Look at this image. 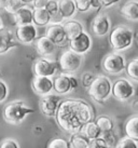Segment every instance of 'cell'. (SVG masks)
I'll return each instance as SVG.
<instances>
[{
    "mask_svg": "<svg viewBox=\"0 0 138 148\" xmlns=\"http://www.w3.org/2000/svg\"><path fill=\"white\" fill-rule=\"evenodd\" d=\"M55 117L61 129L69 133H77L86 122L92 120L93 111L89 104L83 101L66 99L61 102Z\"/></svg>",
    "mask_w": 138,
    "mask_h": 148,
    "instance_id": "1",
    "label": "cell"
},
{
    "mask_svg": "<svg viewBox=\"0 0 138 148\" xmlns=\"http://www.w3.org/2000/svg\"><path fill=\"white\" fill-rule=\"evenodd\" d=\"M33 112V109L28 107L23 101H14L4 107L3 118L10 124H20L26 118V116Z\"/></svg>",
    "mask_w": 138,
    "mask_h": 148,
    "instance_id": "2",
    "label": "cell"
},
{
    "mask_svg": "<svg viewBox=\"0 0 138 148\" xmlns=\"http://www.w3.org/2000/svg\"><path fill=\"white\" fill-rule=\"evenodd\" d=\"M133 39H134V33L130 27L118 26L112 29L109 37V42L113 50L124 51L132 45Z\"/></svg>",
    "mask_w": 138,
    "mask_h": 148,
    "instance_id": "3",
    "label": "cell"
},
{
    "mask_svg": "<svg viewBox=\"0 0 138 148\" xmlns=\"http://www.w3.org/2000/svg\"><path fill=\"white\" fill-rule=\"evenodd\" d=\"M112 83L110 79L106 76H97L95 77L93 82L87 88L89 95L96 102H104L111 94Z\"/></svg>",
    "mask_w": 138,
    "mask_h": 148,
    "instance_id": "4",
    "label": "cell"
},
{
    "mask_svg": "<svg viewBox=\"0 0 138 148\" xmlns=\"http://www.w3.org/2000/svg\"><path fill=\"white\" fill-rule=\"evenodd\" d=\"M58 65L64 74L76 73L82 65V55L74 53L71 50H67L61 55Z\"/></svg>",
    "mask_w": 138,
    "mask_h": 148,
    "instance_id": "5",
    "label": "cell"
},
{
    "mask_svg": "<svg viewBox=\"0 0 138 148\" xmlns=\"http://www.w3.org/2000/svg\"><path fill=\"white\" fill-rule=\"evenodd\" d=\"M78 88V80L70 74H63L53 80V90L57 94H67Z\"/></svg>",
    "mask_w": 138,
    "mask_h": 148,
    "instance_id": "6",
    "label": "cell"
},
{
    "mask_svg": "<svg viewBox=\"0 0 138 148\" xmlns=\"http://www.w3.org/2000/svg\"><path fill=\"white\" fill-rule=\"evenodd\" d=\"M134 86L124 78L115 80L111 86V93L119 101H127L134 95Z\"/></svg>",
    "mask_w": 138,
    "mask_h": 148,
    "instance_id": "7",
    "label": "cell"
},
{
    "mask_svg": "<svg viewBox=\"0 0 138 148\" xmlns=\"http://www.w3.org/2000/svg\"><path fill=\"white\" fill-rule=\"evenodd\" d=\"M102 68L108 74H121L125 69V58L119 53L108 54L102 61Z\"/></svg>",
    "mask_w": 138,
    "mask_h": 148,
    "instance_id": "8",
    "label": "cell"
},
{
    "mask_svg": "<svg viewBox=\"0 0 138 148\" xmlns=\"http://www.w3.org/2000/svg\"><path fill=\"white\" fill-rule=\"evenodd\" d=\"M92 47V39L85 32H82L77 37L69 40V50L80 55L87 53Z\"/></svg>",
    "mask_w": 138,
    "mask_h": 148,
    "instance_id": "9",
    "label": "cell"
},
{
    "mask_svg": "<svg viewBox=\"0 0 138 148\" xmlns=\"http://www.w3.org/2000/svg\"><path fill=\"white\" fill-rule=\"evenodd\" d=\"M57 71V64L49 58H40L33 64V73L35 76L42 77H51L52 78Z\"/></svg>",
    "mask_w": 138,
    "mask_h": 148,
    "instance_id": "10",
    "label": "cell"
},
{
    "mask_svg": "<svg viewBox=\"0 0 138 148\" xmlns=\"http://www.w3.org/2000/svg\"><path fill=\"white\" fill-rule=\"evenodd\" d=\"M61 102V97L57 95H44V96H42V99L39 102L40 110L42 111L43 115L48 116V117H54Z\"/></svg>",
    "mask_w": 138,
    "mask_h": 148,
    "instance_id": "11",
    "label": "cell"
},
{
    "mask_svg": "<svg viewBox=\"0 0 138 148\" xmlns=\"http://www.w3.org/2000/svg\"><path fill=\"white\" fill-rule=\"evenodd\" d=\"M15 37L20 42L24 45H31L38 37L37 28L33 24H27L17 26Z\"/></svg>",
    "mask_w": 138,
    "mask_h": 148,
    "instance_id": "12",
    "label": "cell"
},
{
    "mask_svg": "<svg viewBox=\"0 0 138 148\" xmlns=\"http://www.w3.org/2000/svg\"><path fill=\"white\" fill-rule=\"evenodd\" d=\"M110 28H111V22L108 15L99 14L96 17H94L92 22V32L95 36L97 37L106 36L110 32Z\"/></svg>",
    "mask_w": 138,
    "mask_h": 148,
    "instance_id": "13",
    "label": "cell"
},
{
    "mask_svg": "<svg viewBox=\"0 0 138 148\" xmlns=\"http://www.w3.org/2000/svg\"><path fill=\"white\" fill-rule=\"evenodd\" d=\"M33 90L40 96L51 94L53 91V79L51 77L36 76L33 80Z\"/></svg>",
    "mask_w": 138,
    "mask_h": 148,
    "instance_id": "14",
    "label": "cell"
},
{
    "mask_svg": "<svg viewBox=\"0 0 138 148\" xmlns=\"http://www.w3.org/2000/svg\"><path fill=\"white\" fill-rule=\"evenodd\" d=\"M17 43L14 40V34L7 28H0V55L5 54L13 48H16Z\"/></svg>",
    "mask_w": 138,
    "mask_h": 148,
    "instance_id": "15",
    "label": "cell"
},
{
    "mask_svg": "<svg viewBox=\"0 0 138 148\" xmlns=\"http://www.w3.org/2000/svg\"><path fill=\"white\" fill-rule=\"evenodd\" d=\"M45 36L56 45H61L66 41V33L61 24H51L46 28Z\"/></svg>",
    "mask_w": 138,
    "mask_h": 148,
    "instance_id": "16",
    "label": "cell"
},
{
    "mask_svg": "<svg viewBox=\"0 0 138 148\" xmlns=\"http://www.w3.org/2000/svg\"><path fill=\"white\" fill-rule=\"evenodd\" d=\"M13 17H14V22L17 26L33 24V9L25 4L24 7H22L20 10H17L16 12L13 14Z\"/></svg>",
    "mask_w": 138,
    "mask_h": 148,
    "instance_id": "17",
    "label": "cell"
},
{
    "mask_svg": "<svg viewBox=\"0 0 138 148\" xmlns=\"http://www.w3.org/2000/svg\"><path fill=\"white\" fill-rule=\"evenodd\" d=\"M35 45H36L37 51L42 56H46V55L52 54L55 51V48H56V45L51 41L46 36L37 38L35 40Z\"/></svg>",
    "mask_w": 138,
    "mask_h": 148,
    "instance_id": "18",
    "label": "cell"
},
{
    "mask_svg": "<svg viewBox=\"0 0 138 148\" xmlns=\"http://www.w3.org/2000/svg\"><path fill=\"white\" fill-rule=\"evenodd\" d=\"M58 1V12L64 20H70L77 13L74 0H57Z\"/></svg>",
    "mask_w": 138,
    "mask_h": 148,
    "instance_id": "19",
    "label": "cell"
},
{
    "mask_svg": "<svg viewBox=\"0 0 138 148\" xmlns=\"http://www.w3.org/2000/svg\"><path fill=\"white\" fill-rule=\"evenodd\" d=\"M121 14L130 21L138 20V1L130 0L121 7Z\"/></svg>",
    "mask_w": 138,
    "mask_h": 148,
    "instance_id": "20",
    "label": "cell"
},
{
    "mask_svg": "<svg viewBox=\"0 0 138 148\" xmlns=\"http://www.w3.org/2000/svg\"><path fill=\"white\" fill-rule=\"evenodd\" d=\"M63 26H64L66 37H67L68 40H71V39H73L74 37H77L78 35H80L82 32H84L83 25H82L80 22L71 20V18L68 20Z\"/></svg>",
    "mask_w": 138,
    "mask_h": 148,
    "instance_id": "21",
    "label": "cell"
},
{
    "mask_svg": "<svg viewBox=\"0 0 138 148\" xmlns=\"http://www.w3.org/2000/svg\"><path fill=\"white\" fill-rule=\"evenodd\" d=\"M51 22V16L49 12L43 9H33V24L35 26L43 27L50 24Z\"/></svg>",
    "mask_w": 138,
    "mask_h": 148,
    "instance_id": "22",
    "label": "cell"
},
{
    "mask_svg": "<svg viewBox=\"0 0 138 148\" xmlns=\"http://www.w3.org/2000/svg\"><path fill=\"white\" fill-rule=\"evenodd\" d=\"M80 132H81L85 137H87L89 140L97 138V137H100V135H102L100 129L98 127L96 122H95V121H92V120L89 121V122H86V123L81 127Z\"/></svg>",
    "mask_w": 138,
    "mask_h": 148,
    "instance_id": "23",
    "label": "cell"
},
{
    "mask_svg": "<svg viewBox=\"0 0 138 148\" xmlns=\"http://www.w3.org/2000/svg\"><path fill=\"white\" fill-rule=\"evenodd\" d=\"M89 144V140L82 134L81 132L72 133L68 142L69 148H87Z\"/></svg>",
    "mask_w": 138,
    "mask_h": 148,
    "instance_id": "24",
    "label": "cell"
},
{
    "mask_svg": "<svg viewBox=\"0 0 138 148\" xmlns=\"http://www.w3.org/2000/svg\"><path fill=\"white\" fill-rule=\"evenodd\" d=\"M76 8L79 12H87L91 9H100V3L98 0H74Z\"/></svg>",
    "mask_w": 138,
    "mask_h": 148,
    "instance_id": "25",
    "label": "cell"
},
{
    "mask_svg": "<svg viewBox=\"0 0 138 148\" xmlns=\"http://www.w3.org/2000/svg\"><path fill=\"white\" fill-rule=\"evenodd\" d=\"M137 124H138V117L137 116H133L132 118L126 121L125 123V133L126 135L133 138V140H138V130H137Z\"/></svg>",
    "mask_w": 138,
    "mask_h": 148,
    "instance_id": "26",
    "label": "cell"
},
{
    "mask_svg": "<svg viewBox=\"0 0 138 148\" xmlns=\"http://www.w3.org/2000/svg\"><path fill=\"white\" fill-rule=\"evenodd\" d=\"M95 122L98 125V127L100 129L102 133L110 132L113 129V121L110 119L108 116H99Z\"/></svg>",
    "mask_w": 138,
    "mask_h": 148,
    "instance_id": "27",
    "label": "cell"
},
{
    "mask_svg": "<svg viewBox=\"0 0 138 148\" xmlns=\"http://www.w3.org/2000/svg\"><path fill=\"white\" fill-rule=\"evenodd\" d=\"M126 74L130 76V78L137 81L138 80V60L135 58L133 61H130L127 65H125Z\"/></svg>",
    "mask_w": 138,
    "mask_h": 148,
    "instance_id": "28",
    "label": "cell"
},
{
    "mask_svg": "<svg viewBox=\"0 0 138 148\" xmlns=\"http://www.w3.org/2000/svg\"><path fill=\"white\" fill-rule=\"evenodd\" d=\"M25 2L23 0H9L7 7L4 8V11H7L8 13H11V14H14L17 10H20L22 7L25 5Z\"/></svg>",
    "mask_w": 138,
    "mask_h": 148,
    "instance_id": "29",
    "label": "cell"
},
{
    "mask_svg": "<svg viewBox=\"0 0 138 148\" xmlns=\"http://www.w3.org/2000/svg\"><path fill=\"white\" fill-rule=\"evenodd\" d=\"M115 148H138V144H137V140H133L130 137H124L122 138L120 142H119Z\"/></svg>",
    "mask_w": 138,
    "mask_h": 148,
    "instance_id": "30",
    "label": "cell"
},
{
    "mask_svg": "<svg viewBox=\"0 0 138 148\" xmlns=\"http://www.w3.org/2000/svg\"><path fill=\"white\" fill-rule=\"evenodd\" d=\"M44 9L49 12L50 16H54L55 14L58 13V1L57 0H49Z\"/></svg>",
    "mask_w": 138,
    "mask_h": 148,
    "instance_id": "31",
    "label": "cell"
},
{
    "mask_svg": "<svg viewBox=\"0 0 138 148\" xmlns=\"http://www.w3.org/2000/svg\"><path fill=\"white\" fill-rule=\"evenodd\" d=\"M87 148H110V147L102 137H97V138L89 140V144Z\"/></svg>",
    "mask_w": 138,
    "mask_h": 148,
    "instance_id": "32",
    "label": "cell"
},
{
    "mask_svg": "<svg viewBox=\"0 0 138 148\" xmlns=\"http://www.w3.org/2000/svg\"><path fill=\"white\" fill-rule=\"evenodd\" d=\"M48 148H69L68 142L63 138H54L48 146Z\"/></svg>",
    "mask_w": 138,
    "mask_h": 148,
    "instance_id": "33",
    "label": "cell"
},
{
    "mask_svg": "<svg viewBox=\"0 0 138 148\" xmlns=\"http://www.w3.org/2000/svg\"><path fill=\"white\" fill-rule=\"evenodd\" d=\"M0 148H20V144L14 138H5L1 142Z\"/></svg>",
    "mask_w": 138,
    "mask_h": 148,
    "instance_id": "34",
    "label": "cell"
},
{
    "mask_svg": "<svg viewBox=\"0 0 138 148\" xmlns=\"http://www.w3.org/2000/svg\"><path fill=\"white\" fill-rule=\"evenodd\" d=\"M9 94V89L8 86L5 84L4 81H2L0 79V103H3L4 101L7 99Z\"/></svg>",
    "mask_w": 138,
    "mask_h": 148,
    "instance_id": "35",
    "label": "cell"
},
{
    "mask_svg": "<svg viewBox=\"0 0 138 148\" xmlns=\"http://www.w3.org/2000/svg\"><path fill=\"white\" fill-rule=\"evenodd\" d=\"M95 76L91 73H85V74L82 75V84L84 88H89L91 86V83L93 82Z\"/></svg>",
    "mask_w": 138,
    "mask_h": 148,
    "instance_id": "36",
    "label": "cell"
},
{
    "mask_svg": "<svg viewBox=\"0 0 138 148\" xmlns=\"http://www.w3.org/2000/svg\"><path fill=\"white\" fill-rule=\"evenodd\" d=\"M49 0H33V9H43Z\"/></svg>",
    "mask_w": 138,
    "mask_h": 148,
    "instance_id": "37",
    "label": "cell"
},
{
    "mask_svg": "<svg viewBox=\"0 0 138 148\" xmlns=\"http://www.w3.org/2000/svg\"><path fill=\"white\" fill-rule=\"evenodd\" d=\"M98 1H99V3H100V5H102V7L109 8V7L113 5V4H115L117 2L121 1V0H98Z\"/></svg>",
    "mask_w": 138,
    "mask_h": 148,
    "instance_id": "38",
    "label": "cell"
},
{
    "mask_svg": "<svg viewBox=\"0 0 138 148\" xmlns=\"http://www.w3.org/2000/svg\"><path fill=\"white\" fill-rule=\"evenodd\" d=\"M9 0H0V10H4V8L7 7Z\"/></svg>",
    "mask_w": 138,
    "mask_h": 148,
    "instance_id": "39",
    "label": "cell"
},
{
    "mask_svg": "<svg viewBox=\"0 0 138 148\" xmlns=\"http://www.w3.org/2000/svg\"><path fill=\"white\" fill-rule=\"evenodd\" d=\"M0 28H2V20H1V17H0Z\"/></svg>",
    "mask_w": 138,
    "mask_h": 148,
    "instance_id": "40",
    "label": "cell"
},
{
    "mask_svg": "<svg viewBox=\"0 0 138 148\" xmlns=\"http://www.w3.org/2000/svg\"><path fill=\"white\" fill-rule=\"evenodd\" d=\"M23 1H24L25 3H27V2H31V1H33V0H23Z\"/></svg>",
    "mask_w": 138,
    "mask_h": 148,
    "instance_id": "41",
    "label": "cell"
},
{
    "mask_svg": "<svg viewBox=\"0 0 138 148\" xmlns=\"http://www.w3.org/2000/svg\"><path fill=\"white\" fill-rule=\"evenodd\" d=\"M2 77V73H1V69H0V78Z\"/></svg>",
    "mask_w": 138,
    "mask_h": 148,
    "instance_id": "42",
    "label": "cell"
}]
</instances>
